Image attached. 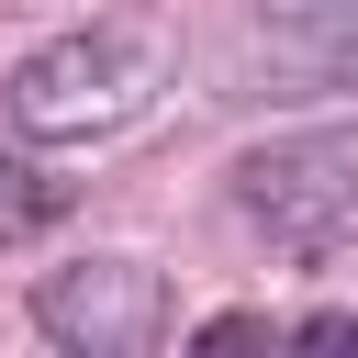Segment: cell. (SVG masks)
<instances>
[{
	"mask_svg": "<svg viewBox=\"0 0 358 358\" xmlns=\"http://www.w3.org/2000/svg\"><path fill=\"white\" fill-rule=\"evenodd\" d=\"M257 22L280 45H313V56H358V0H257Z\"/></svg>",
	"mask_w": 358,
	"mask_h": 358,
	"instance_id": "obj_4",
	"label": "cell"
},
{
	"mask_svg": "<svg viewBox=\"0 0 358 358\" xmlns=\"http://www.w3.org/2000/svg\"><path fill=\"white\" fill-rule=\"evenodd\" d=\"M257 336H268L257 313H213V324H201V347H257Z\"/></svg>",
	"mask_w": 358,
	"mask_h": 358,
	"instance_id": "obj_6",
	"label": "cell"
},
{
	"mask_svg": "<svg viewBox=\"0 0 358 358\" xmlns=\"http://www.w3.org/2000/svg\"><path fill=\"white\" fill-rule=\"evenodd\" d=\"M302 347H358V313H313V324H302Z\"/></svg>",
	"mask_w": 358,
	"mask_h": 358,
	"instance_id": "obj_7",
	"label": "cell"
},
{
	"mask_svg": "<svg viewBox=\"0 0 358 358\" xmlns=\"http://www.w3.org/2000/svg\"><path fill=\"white\" fill-rule=\"evenodd\" d=\"M34 324L78 358H145L157 324H168V280L145 257H78V268L34 280Z\"/></svg>",
	"mask_w": 358,
	"mask_h": 358,
	"instance_id": "obj_3",
	"label": "cell"
},
{
	"mask_svg": "<svg viewBox=\"0 0 358 358\" xmlns=\"http://www.w3.org/2000/svg\"><path fill=\"white\" fill-rule=\"evenodd\" d=\"M179 78V22L168 11H101L56 45H34L11 67V123L34 145H90V134H123L157 112V90Z\"/></svg>",
	"mask_w": 358,
	"mask_h": 358,
	"instance_id": "obj_1",
	"label": "cell"
},
{
	"mask_svg": "<svg viewBox=\"0 0 358 358\" xmlns=\"http://www.w3.org/2000/svg\"><path fill=\"white\" fill-rule=\"evenodd\" d=\"M45 213H56V190H34V168L0 157V235H22V224H45Z\"/></svg>",
	"mask_w": 358,
	"mask_h": 358,
	"instance_id": "obj_5",
	"label": "cell"
},
{
	"mask_svg": "<svg viewBox=\"0 0 358 358\" xmlns=\"http://www.w3.org/2000/svg\"><path fill=\"white\" fill-rule=\"evenodd\" d=\"M235 213L280 257H347L358 246V134H280L235 157Z\"/></svg>",
	"mask_w": 358,
	"mask_h": 358,
	"instance_id": "obj_2",
	"label": "cell"
}]
</instances>
